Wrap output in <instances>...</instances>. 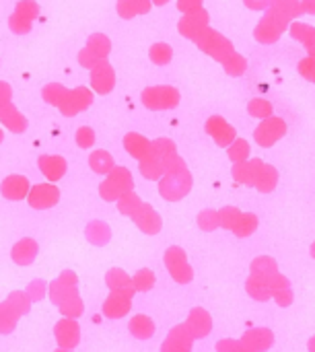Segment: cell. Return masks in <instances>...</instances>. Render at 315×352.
I'll use <instances>...</instances> for the list:
<instances>
[{
	"mask_svg": "<svg viewBox=\"0 0 315 352\" xmlns=\"http://www.w3.org/2000/svg\"><path fill=\"white\" fill-rule=\"evenodd\" d=\"M299 14H303L301 0H272L264 21L260 23V27L256 31V37L264 43L279 41V37L285 33L289 23L293 19H297Z\"/></svg>",
	"mask_w": 315,
	"mask_h": 352,
	"instance_id": "obj_1",
	"label": "cell"
},
{
	"mask_svg": "<svg viewBox=\"0 0 315 352\" xmlns=\"http://www.w3.org/2000/svg\"><path fill=\"white\" fill-rule=\"evenodd\" d=\"M76 285H78V278L70 270H64L62 276L50 285V299H52V303L64 314V318H72V320L80 318L83 309H85L83 301L78 297Z\"/></svg>",
	"mask_w": 315,
	"mask_h": 352,
	"instance_id": "obj_2",
	"label": "cell"
},
{
	"mask_svg": "<svg viewBox=\"0 0 315 352\" xmlns=\"http://www.w3.org/2000/svg\"><path fill=\"white\" fill-rule=\"evenodd\" d=\"M31 299L27 293H12L4 303H0V334H10L21 316L29 314Z\"/></svg>",
	"mask_w": 315,
	"mask_h": 352,
	"instance_id": "obj_3",
	"label": "cell"
},
{
	"mask_svg": "<svg viewBox=\"0 0 315 352\" xmlns=\"http://www.w3.org/2000/svg\"><path fill=\"white\" fill-rule=\"evenodd\" d=\"M165 266H167L169 274L173 276V280H177L180 285L190 283L192 276H194V272H192V268H190V264L186 260V254L180 248H169L167 250V254H165Z\"/></svg>",
	"mask_w": 315,
	"mask_h": 352,
	"instance_id": "obj_4",
	"label": "cell"
},
{
	"mask_svg": "<svg viewBox=\"0 0 315 352\" xmlns=\"http://www.w3.org/2000/svg\"><path fill=\"white\" fill-rule=\"evenodd\" d=\"M54 336L60 349L72 351L78 342H80V328L78 322H74L72 318H64L54 326Z\"/></svg>",
	"mask_w": 315,
	"mask_h": 352,
	"instance_id": "obj_5",
	"label": "cell"
},
{
	"mask_svg": "<svg viewBox=\"0 0 315 352\" xmlns=\"http://www.w3.org/2000/svg\"><path fill=\"white\" fill-rule=\"evenodd\" d=\"M287 134V124L281 118H268L256 132V140L262 146H272L276 140H281Z\"/></svg>",
	"mask_w": 315,
	"mask_h": 352,
	"instance_id": "obj_6",
	"label": "cell"
},
{
	"mask_svg": "<svg viewBox=\"0 0 315 352\" xmlns=\"http://www.w3.org/2000/svg\"><path fill=\"white\" fill-rule=\"evenodd\" d=\"M130 309H132V297L122 295V293H113V291H111V295L103 303V316L109 318V320H120Z\"/></svg>",
	"mask_w": 315,
	"mask_h": 352,
	"instance_id": "obj_7",
	"label": "cell"
},
{
	"mask_svg": "<svg viewBox=\"0 0 315 352\" xmlns=\"http://www.w3.org/2000/svg\"><path fill=\"white\" fill-rule=\"evenodd\" d=\"M192 342H194V338L188 332V328L186 326H177L175 330L169 332V336H167L161 352H190L192 351Z\"/></svg>",
	"mask_w": 315,
	"mask_h": 352,
	"instance_id": "obj_8",
	"label": "cell"
},
{
	"mask_svg": "<svg viewBox=\"0 0 315 352\" xmlns=\"http://www.w3.org/2000/svg\"><path fill=\"white\" fill-rule=\"evenodd\" d=\"M105 283L113 293H122V295H128V297H132L136 293L134 285H132V278L120 268H111L107 272V276H105Z\"/></svg>",
	"mask_w": 315,
	"mask_h": 352,
	"instance_id": "obj_9",
	"label": "cell"
},
{
	"mask_svg": "<svg viewBox=\"0 0 315 352\" xmlns=\"http://www.w3.org/2000/svg\"><path fill=\"white\" fill-rule=\"evenodd\" d=\"M188 332L192 334V338H202L210 332L213 328V322H210V316L204 311V309H194L188 318V324H186Z\"/></svg>",
	"mask_w": 315,
	"mask_h": 352,
	"instance_id": "obj_10",
	"label": "cell"
},
{
	"mask_svg": "<svg viewBox=\"0 0 315 352\" xmlns=\"http://www.w3.org/2000/svg\"><path fill=\"white\" fill-rule=\"evenodd\" d=\"M289 33H291L293 39H297V41H301V43L305 45L309 58H315V27L307 25V23L295 21V23H291Z\"/></svg>",
	"mask_w": 315,
	"mask_h": 352,
	"instance_id": "obj_11",
	"label": "cell"
},
{
	"mask_svg": "<svg viewBox=\"0 0 315 352\" xmlns=\"http://www.w3.org/2000/svg\"><path fill=\"white\" fill-rule=\"evenodd\" d=\"M35 256H37V245L31 239H25L12 248V260L19 266H29L35 260Z\"/></svg>",
	"mask_w": 315,
	"mask_h": 352,
	"instance_id": "obj_12",
	"label": "cell"
},
{
	"mask_svg": "<svg viewBox=\"0 0 315 352\" xmlns=\"http://www.w3.org/2000/svg\"><path fill=\"white\" fill-rule=\"evenodd\" d=\"M155 332V324L149 316H134L130 320V334L138 340H146L151 338Z\"/></svg>",
	"mask_w": 315,
	"mask_h": 352,
	"instance_id": "obj_13",
	"label": "cell"
},
{
	"mask_svg": "<svg viewBox=\"0 0 315 352\" xmlns=\"http://www.w3.org/2000/svg\"><path fill=\"white\" fill-rule=\"evenodd\" d=\"M276 182H279V173L272 165H264L260 167L258 171V177H256V184L262 192H272L276 188Z\"/></svg>",
	"mask_w": 315,
	"mask_h": 352,
	"instance_id": "obj_14",
	"label": "cell"
},
{
	"mask_svg": "<svg viewBox=\"0 0 315 352\" xmlns=\"http://www.w3.org/2000/svg\"><path fill=\"white\" fill-rule=\"evenodd\" d=\"M266 336H270L268 330H252V332H248V334L243 336L241 342H243V346H248L252 352L264 351V349L270 346V342H262V338H266Z\"/></svg>",
	"mask_w": 315,
	"mask_h": 352,
	"instance_id": "obj_15",
	"label": "cell"
},
{
	"mask_svg": "<svg viewBox=\"0 0 315 352\" xmlns=\"http://www.w3.org/2000/svg\"><path fill=\"white\" fill-rule=\"evenodd\" d=\"M132 285H134V291L146 293V291H151L153 285H155V274H153L149 268H142V270H138V272L132 276Z\"/></svg>",
	"mask_w": 315,
	"mask_h": 352,
	"instance_id": "obj_16",
	"label": "cell"
},
{
	"mask_svg": "<svg viewBox=\"0 0 315 352\" xmlns=\"http://www.w3.org/2000/svg\"><path fill=\"white\" fill-rule=\"evenodd\" d=\"M256 227H258V219H256L254 214H243V217L237 219V223H235L233 229H235L237 235L246 237V235H250Z\"/></svg>",
	"mask_w": 315,
	"mask_h": 352,
	"instance_id": "obj_17",
	"label": "cell"
},
{
	"mask_svg": "<svg viewBox=\"0 0 315 352\" xmlns=\"http://www.w3.org/2000/svg\"><path fill=\"white\" fill-rule=\"evenodd\" d=\"M250 111H252V116H256V118H268V116L272 113V105H270L268 101H264V99H256V101L250 105Z\"/></svg>",
	"mask_w": 315,
	"mask_h": 352,
	"instance_id": "obj_18",
	"label": "cell"
},
{
	"mask_svg": "<svg viewBox=\"0 0 315 352\" xmlns=\"http://www.w3.org/2000/svg\"><path fill=\"white\" fill-rule=\"evenodd\" d=\"M297 68L303 78H307L309 82H315V58H303Z\"/></svg>",
	"mask_w": 315,
	"mask_h": 352,
	"instance_id": "obj_19",
	"label": "cell"
},
{
	"mask_svg": "<svg viewBox=\"0 0 315 352\" xmlns=\"http://www.w3.org/2000/svg\"><path fill=\"white\" fill-rule=\"evenodd\" d=\"M45 289H47V285H45L43 280H33V283L29 285V289H25V293H27V297H29L31 301H39V299L45 295Z\"/></svg>",
	"mask_w": 315,
	"mask_h": 352,
	"instance_id": "obj_20",
	"label": "cell"
},
{
	"mask_svg": "<svg viewBox=\"0 0 315 352\" xmlns=\"http://www.w3.org/2000/svg\"><path fill=\"white\" fill-rule=\"evenodd\" d=\"M217 351L219 352H252L248 346H243V342H233V340H225V342H219L217 344Z\"/></svg>",
	"mask_w": 315,
	"mask_h": 352,
	"instance_id": "obj_21",
	"label": "cell"
},
{
	"mask_svg": "<svg viewBox=\"0 0 315 352\" xmlns=\"http://www.w3.org/2000/svg\"><path fill=\"white\" fill-rule=\"evenodd\" d=\"M237 219H239V212L237 210H233V208H227L225 212H221V223L225 225V227H235V223H237Z\"/></svg>",
	"mask_w": 315,
	"mask_h": 352,
	"instance_id": "obj_22",
	"label": "cell"
},
{
	"mask_svg": "<svg viewBox=\"0 0 315 352\" xmlns=\"http://www.w3.org/2000/svg\"><path fill=\"white\" fill-rule=\"evenodd\" d=\"M210 219H213V212H202V217H200L202 229H213V227H215V223H213Z\"/></svg>",
	"mask_w": 315,
	"mask_h": 352,
	"instance_id": "obj_23",
	"label": "cell"
},
{
	"mask_svg": "<svg viewBox=\"0 0 315 352\" xmlns=\"http://www.w3.org/2000/svg\"><path fill=\"white\" fill-rule=\"evenodd\" d=\"M301 10L307 14H315V0H301Z\"/></svg>",
	"mask_w": 315,
	"mask_h": 352,
	"instance_id": "obj_24",
	"label": "cell"
},
{
	"mask_svg": "<svg viewBox=\"0 0 315 352\" xmlns=\"http://www.w3.org/2000/svg\"><path fill=\"white\" fill-rule=\"evenodd\" d=\"M246 155H248V144H246V142H239V144L235 146V151H233V159L246 157Z\"/></svg>",
	"mask_w": 315,
	"mask_h": 352,
	"instance_id": "obj_25",
	"label": "cell"
},
{
	"mask_svg": "<svg viewBox=\"0 0 315 352\" xmlns=\"http://www.w3.org/2000/svg\"><path fill=\"white\" fill-rule=\"evenodd\" d=\"M272 0H248V6H252V8H264V6H268Z\"/></svg>",
	"mask_w": 315,
	"mask_h": 352,
	"instance_id": "obj_26",
	"label": "cell"
},
{
	"mask_svg": "<svg viewBox=\"0 0 315 352\" xmlns=\"http://www.w3.org/2000/svg\"><path fill=\"white\" fill-rule=\"evenodd\" d=\"M56 352H70V351H66V349H58Z\"/></svg>",
	"mask_w": 315,
	"mask_h": 352,
	"instance_id": "obj_27",
	"label": "cell"
},
{
	"mask_svg": "<svg viewBox=\"0 0 315 352\" xmlns=\"http://www.w3.org/2000/svg\"><path fill=\"white\" fill-rule=\"evenodd\" d=\"M314 256H315V243H314Z\"/></svg>",
	"mask_w": 315,
	"mask_h": 352,
	"instance_id": "obj_28",
	"label": "cell"
}]
</instances>
